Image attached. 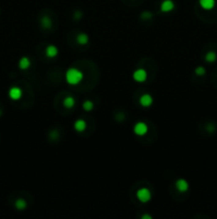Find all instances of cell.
Returning <instances> with one entry per match:
<instances>
[{"mask_svg": "<svg viewBox=\"0 0 217 219\" xmlns=\"http://www.w3.org/2000/svg\"><path fill=\"white\" fill-rule=\"evenodd\" d=\"M83 73L80 70L75 68H70L67 70L66 75H65V79L66 81L68 82L71 86H76V84H79L80 82L83 80Z\"/></svg>", "mask_w": 217, "mask_h": 219, "instance_id": "1", "label": "cell"}, {"mask_svg": "<svg viewBox=\"0 0 217 219\" xmlns=\"http://www.w3.org/2000/svg\"><path fill=\"white\" fill-rule=\"evenodd\" d=\"M136 197H137V199L140 201V202L147 203L151 200V193L148 188L143 187V188H140L137 191H136Z\"/></svg>", "mask_w": 217, "mask_h": 219, "instance_id": "2", "label": "cell"}, {"mask_svg": "<svg viewBox=\"0 0 217 219\" xmlns=\"http://www.w3.org/2000/svg\"><path fill=\"white\" fill-rule=\"evenodd\" d=\"M133 131L136 136H145L148 133V125L145 122H137L134 125Z\"/></svg>", "mask_w": 217, "mask_h": 219, "instance_id": "3", "label": "cell"}, {"mask_svg": "<svg viewBox=\"0 0 217 219\" xmlns=\"http://www.w3.org/2000/svg\"><path fill=\"white\" fill-rule=\"evenodd\" d=\"M147 77H148V74H147L146 70H144V68H138V70L134 71V73H133L134 80L137 82L146 81Z\"/></svg>", "mask_w": 217, "mask_h": 219, "instance_id": "4", "label": "cell"}, {"mask_svg": "<svg viewBox=\"0 0 217 219\" xmlns=\"http://www.w3.org/2000/svg\"><path fill=\"white\" fill-rule=\"evenodd\" d=\"M21 95H22V91L18 87H12V88L9 90V96L13 100H18L19 98L21 97Z\"/></svg>", "mask_w": 217, "mask_h": 219, "instance_id": "5", "label": "cell"}, {"mask_svg": "<svg viewBox=\"0 0 217 219\" xmlns=\"http://www.w3.org/2000/svg\"><path fill=\"white\" fill-rule=\"evenodd\" d=\"M176 187L179 191L184 193V191H186L187 189H189V185L186 180H184V178H179V180L176 182Z\"/></svg>", "mask_w": 217, "mask_h": 219, "instance_id": "6", "label": "cell"}, {"mask_svg": "<svg viewBox=\"0 0 217 219\" xmlns=\"http://www.w3.org/2000/svg\"><path fill=\"white\" fill-rule=\"evenodd\" d=\"M174 8V3L173 0H164V1L161 3V11L162 12H170V11H173Z\"/></svg>", "mask_w": 217, "mask_h": 219, "instance_id": "7", "label": "cell"}, {"mask_svg": "<svg viewBox=\"0 0 217 219\" xmlns=\"http://www.w3.org/2000/svg\"><path fill=\"white\" fill-rule=\"evenodd\" d=\"M153 103V98L150 94H143L142 96L140 97V104L142 105L143 107H149L152 105Z\"/></svg>", "mask_w": 217, "mask_h": 219, "instance_id": "8", "label": "cell"}, {"mask_svg": "<svg viewBox=\"0 0 217 219\" xmlns=\"http://www.w3.org/2000/svg\"><path fill=\"white\" fill-rule=\"evenodd\" d=\"M216 1L215 0H199V4L203 10H212L215 6Z\"/></svg>", "mask_w": 217, "mask_h": 219, "instance_id": "9", "label": "cell"}, {"mask_svg": "<svg viewBox=\"0 0 217 219\" xmlns=\"http://www.w3.org/2000/svg\"><path fill=\"white\" fill-rule=\"evenodd\" d=\"M59 53V49L54 45H49L46 48V56L48 58H55Z\"/></svg>", "mask_w": 217, "mask_h": 219, "instance_id": "10", "label": "cell"}, {"mask_svg": "<svg viewBox=\"0 0 217 219\" xmlns=\"http://www.w3.org/2000/svg\"><path fill=\"white\" fill-rule=\"evenodd\" d=\"M73 127L77 131H84L86 129V122L82 119H79L73 123Z\"/></svg>", "mask_w": 217, "mask_h": 219, "instance_id": "11", "label": "cell"}, {"mask_svg": "<svg viewBox=\"0 0 217 219\" xmlns=\"http://www.w3.org/2000/svg\"><path fill=\"white\" fill-rule=\"evenodd\" d=\"M18 65H19V68H21V70H27V68H29L31 65L30 59H29L28 57H22L21 59L19 60Z\"/></svg>", "mask_w": 217, "mask_h": 219, "instance_id": "12", "label": "cell"}, {"mask_svg": "<svg viewBox=\"0 0 217 219\" xmlns=\"http://www.w3.org/2000/svg\"><path fill=\"white\" fill-rule=\"evenodd\" d=\"M88 35L86 33H80L77 37V43L80 45H86L88 43Z\"/></svg>", "mask_w": 217, "mask_h": 219, "instance_id": "13", "label": "cell"}, {"mask_svg": "<svg viewBox=\"0 0 217 219\" xmlns=\"http://www.w3.org/2000/svg\"><path fill=\"white\" fill-rule=\"evenodd\" d=\"M76 104V100L73 96H66L63 100V105L65 108H73Z\"/></svg>", "mask_w": 217, "mask_h": 219, "instance_id": "14", "label": "cell"}, {"mask_svg": "<svg viewBox=\"0 0 217 219\" xmlns=\"http://www.w3.org/2000/svg\"><path fill=\"white\" fill-rule=\"evenodd\" d=\"M41 25L45 29H50L51 27H52V21H51V18H49L48 16H44L42 17L41 19Z\"/></svg>", "mask_w": 217, "mask_h": 219, "instance_id": "15", "label": "cell"}, {"mask_svg": "<svg viewBox=\"0 0 217 219\" xmlns=\"http://www.w3.org/2000/svg\"><path fill=\"white\" fill-rule=\"evenodd\" d=\"M217 59V55L215 51H209V53L205 55L204 60L209 63H212V62H215Z\"/></svg>", "mask_w": 217, "mask_h": 219, "instance_id": "16", "label": "cell"}, {"mask_svg": "<svg viewBox=\"0 0 217 219\" xmlns=\"http://www.w3.org/2000/svg\"><path fill=\"white\" fill-rule=\"evenodd\" d=\"M15 207H16L17 209H19V211L24 209L27 207L26 200H24V199H17V200L15 201Z\"/></svg>", "mask_w": 217, "mask_h": 219, "instance_id": "17", "label": "cell"}, {"mask_svg": "<svg viewBox=\"0 0 217 219\" xmlns=\"http://www.w3.org/2000/svg\"><path fill=\"white\" fill-rule=\"evenodd\" d=\"M82 107H83V109L85 111H92L94 109V103L92 102V100H84L83 102Z\"/></svg>", "mask_w": 217, "mask_h": 219, "instance_id": "18", "label": "cell"}, {"mask_svg": "<svg viewBox=\"0 0 217 219\" xmlns=\"http://www.w3.org/2000/svg\"><path fill=\"white\" fill-rule=\"evenodd\" d=\"M205 68L203 66H197L195 68V74L197 76H204L205 75Z\"/></svg>", "mask_w": 217, "mask_h": 219, "instance_id": "19", "label": "cell"}, {"mask_svg": "<svg viewBox=\"0 0 217 219\" xmlns=\"http://www.w3.org/2000/svg\"><path fill=\"white\" fill-rule=\"evenodd\" d=\"M140 17H142L143 19H149L152 17V14L150 12H143L142 15H140Z\"/></svg>", "mask_w": 217, "mask_h": 219, "instance_id": "20", "label": "cell"}, {"mask_svg": "<svg viewBox=\"0 0 217 219\" xmlns=\"http://www.w3.org/2000/svg\"><path fill=\"white\" fill-rule=\"evenodd\" d=\"M75 19H79V18H81L82 17V14L80 12H76V14H75Z\"/></svg>", "mask_w": 217, "mask_h": 219, "instance_id": "21", "label": "cell"}, {"mask_svg": "<svg viewBox=\"0 0 217 219\" xmlns=\"http://www.w3.org/2000/svg\"><path fill=\"white\" fill-rule=\"evenodd\" d=\"M142 219H152V216H150V215H146V214H145V215H143V216H142Z\"/></svg>", "mask_w": 217, "mask_h": 219, "instance_id": "22", "label": "cell"}, {"mask_svg": "<svg viewBox=\"0 0 217 219\" xmlns=\"http://www.w3.org/2000/svg\"><path fill=\"white\" fill-rule=\"evenodd\" d=\"M0 115H1V110H0Z\"/></svg>", "mask_w": 217, "mask_h": 219, "instance_id": "23", "label": "cell"}]
</instances>
